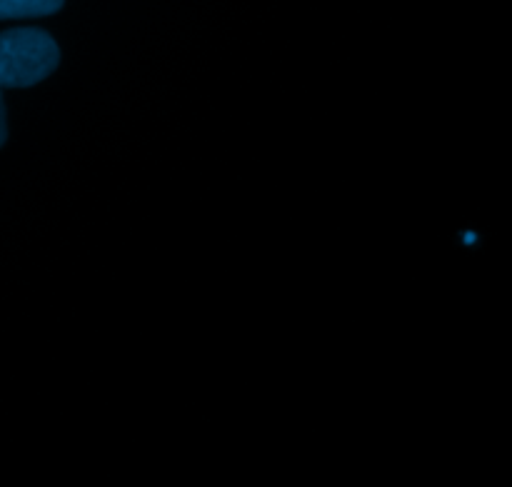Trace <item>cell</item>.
Here are the masks:
<instances>
[{"instance_id": "1", "label": "cell", "mask_w": 512, "mask_h": 487, "mask_svg": "<svg viewBox=\"0 0 512 487\" xmlns=\"http://www.w3.org/2000/svg\"><path fill=\"white\" fill-rule=\"evenodd\" d=\"M60 63L58 43L40 28L0 33V88H33Z\"/></svg>"}, {"instance_id": "2", "label": "cell", "mask_w": 512, "mask_h": 487, "mask_svg": "<svg viewBox=\"0 0 512 487\" xmlns=\"http://www.w3.org/2000/svg\"><path fill=\"white\" fill-rule=\"evenodd\" d=\"M65 0H0V20L43 18L63 8Z\"/></svg>"}, {"instance_id": "3", "label": "cell", "mask_w": 512, "mask_h": 487, "mask_svg": "<svg viewBox=\"0 0 512 487\" xmlns=\"http://www.w3.org/2000/svg\"><path fill=\"white\" fill-rule=\"evenodd\" d=\"M5 140H8V118H5V100L0 93V148L5 145Z\"/></svg>"}]
</instances>
